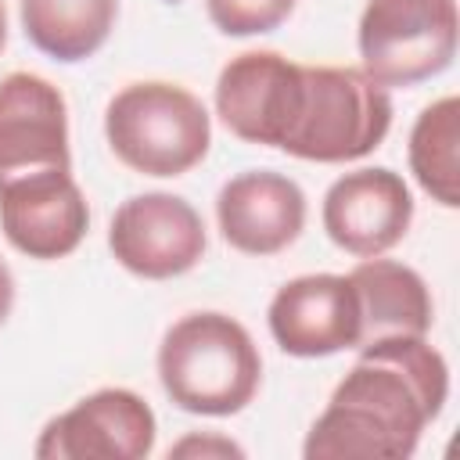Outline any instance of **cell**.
Wrapping results in <instances>:
<instances>
[{
	"instance_id": "obj_2",
	"label": "cell",
	"mask_w": 460,
	"mask_h": 460,
	"mask_svg": "<svg viewBox=\"0 0 460 460\" xmlns=\"http://www.w3.org/2000/svg\"><path fill=\"white\" fill-rule=\"evenodd\" d=\"M165 395L198 417L241 413L262 381V356L252 334L226 313H187L158 345Z\"/></svg>"
},
{
	"instance_id": "obj_20",
	"label": "cell",
	"mask_w": 460,
	"mask_h": 460,
	"mask_svg": "<svg viewBox=\"0 0 460 460\" xmlns=\"http://www.w3.org/2000/svg\"><path fill=\"white\" fill-rule=\"evenodd\" d=\"M7 47V7H4V0H0V50Z\"/></svg>"
},
{
	"instance_id": "obj_5",
	"label": "cell",
	"mask_w": 460,
	"mask_h": 460,
	"mask_svg": "<svg viewBox=\"0 0 460 460\" xmlns=\"http://www.w3.org/2000/svg\"><path fill=\"white\" fill-rule=\"evenodd\" d=\"M356 43L374 83H424L456 58V0H367Z\"/></svg>"
},
{
	"instance_id": "obj_3",
	"label": "cell",
	"mask_w": 460,
	"mask_h": 460,
	"mask_svg": "<svg viewBox=\"0 0 460 460\" xmlns=\"http://www.w3.org/2000/svg\"><path fill=\"white\" fill-rule=\"evenodd\" d=\"M104 137L115 158L140 176H183L212 144L205 104L165 79L122 86L104 111Z\"/></svg>"
},
{
	"instance_id": "obj_19",
	"label": "cell",
	"mask_w": 460,
	"mask_h": 460,
	"mask_svg": "<svg viewBox=\"0 0 460 460\" xmlns=\"http://www.w3.org/2000/svg\"><path fill=\"white\" fill-rule=\"evenodd\" d=\"M11 309H14V273H11L7 262L0 259V327L7 323Z\"/></svg>"
},
{
	"instance_id": "obj_4",
	"label": "cell",
	"mask_w": 460,
	"mask_h": 460,
	"mask_svg": "<svg viewBox=\"0 0 460 460\" xmlns=\"http://www.w3.org/2000/svg\"><path fill=\"white\" fill-rule=\"evenodd\" d=\"M392 129L388 86L363 68L302 65V93L291 133L280 151L305 162H356L370 155Z\"/></svg>"
},
{
	"instance_id": "obj_16",
	"label": "cell",
	"mask_w": 460,
	"mask_h": 460,
	"mask_svg": "<svg viewBox=\"0 0 460 460\" xmlns=\"http://www.w3.org/2000/svg\"><path fill=\"white\" fill-rule=\"evenodd\" d=\"M460 101L453 93L431 101L410 129V172L431 201L456 208L460 205Z\"/></svg>"
},
{
	"instance_id": "obj_11",
	"label": "cell",
	"mask_w": 460,
	"mask_h": 460,
	"mask_svg": "<svg viewBox=\"0 0 460 460\" xmlns=\"http://www.w3.org/2000/svg\"><path fill=\"white\" fill-rule=\"evenodd\" d=\"M320 216L327 237L341 252L374 259L406 237L413 223V194L406 180L385 165L356 169L327 187Z\"/></svg>"
},
{
	"instance_id": "obj_15",
	"label": "cell",
	"mask_w": 460,
	"mask_h": 460,
	"mask_svg": "<svg viewBox=\"0 0 460 460\" xmlns=\"http://www.w3.org/2000/svg\"><path fill=\"white\" fill-rule=\"evenodd\" d=\"M22 29L36 50L54 61L93 58L119 18V0H22Z\"/></svg>"
},
{
	"instance_id": "obj_6",
	"label": "cell",
	"mask_w": 460,
	"mask_h": 460,
	"mask_svg": "<svg viewBox=\"0 0 460 460\" xmlns=\"http://www.w3.org/2000/svg\"><path fill=\"white\" fill-rule=\"evenodd\" d=\"M205 223L198 208L165 190L126 198L108 226V248L122 270L144 280H169L194 270L205 255Z\"/></svg>"
},
{
	"instance_id": "obj_14",
	"label": "cell",
	"mask_w": 460,
	"mask_h": 460,
	"mask_svg": "<svg viewBox=\"0 0 460 460\" xmlns=\"http://www.w3.org/2000/svg\"><path fill=\"white\" fill-rule=\"evenodd\" d=\"M356 298H359V320H363V338H392V334H428L435 320L431 291L424 277L413 266H402L395 259H363L349 273Z\"/></svg>"
},
{
	"instance_id": "obj_1",
	"label": "cell",
	"mask_w": 460,
	"mask_h": 460,
	"mask_svg": "<svg viewBox=\"0 0 460 460\" xmlns=\"http://www.w3.org/2000/svg\"><path fill=\"white\" fill-rule=\"evenodd\" d=\"M449 399L446 356L424 334L359 345V359L313 420L305 460H406Z\"/></svg>"
},
{
	"instance_id": "obj_10",
	"label": "cell",
	"mask_w": 460,
	"mask_h": 460,
	"mask_svg": "<svg viewBox=\"0 0 460 460\" xmlns=\"http://www.w3.org/2000/svg\"><path fill=\"white\" fill-rule=\"evenodd\" d=\"M0 230L29 259L72 255L90 230V205L72 169H47L0 183Z\"/></svg>"
},
{
	"instance_id": "obj_13",
	"label": "cell",
	"mask_w": 460,
	"mask_h": 460,
	"mask_svg": "<svg viewBox=\"0 0 460 460\" xmlns=\"http://www.w3.org/2000/svg\"><path fill=\"white\" fill-rule=\"evenodd\" d=\"M219 234L244 255H277L298 241L305 226L302 187L273 169H248L226 180L216 194Z\"/></svg>"
},
{
	"instance_id": "obj_9",
	"label": "cell",
	"mask_w": 460,
	"mask_h": 460,
	"mask_svg": "<svg viewBox=\"0 0 460 460\" xmlns=\"http://www.w3.org/2000/svg\"><path fill=\"white\" fill-rule=\"evenodd\" d=\"M273 341L298 359H320L359 349V298L341 273H305L277 288L266 313Z\"/></svg>"
},
{
	"instance_id": "obj_18",
	"label": "cell",
	"mask_w": 460,
	"mask_h": 460,
	"mask_svg": "<svg viewBox=\"0 0 460 460\" xmlns=\"http://www.w3.org/2000/svg\"><path fill=\"white\" fill-rule=\"evenodd\" d=\"M169 456H201V460H208V456H244V449L237 446V442H230V438H223V435H187V438H180L176 446H169Z\"/></svg>"
},
{
	"instance_id": "obj_7",
	"label": "cell",
	"mask_w": 460,
	"mask_h": 460,
	"mask_svg": "<svg viewBox=\"0 0 460 460\" xmlns=\"http://www.w3.org/2000/svg\"><path fill=\"white\" fill-rule=\"evenodd\" d=\"M155 410L129 388H97L43 424L40 460H144L155 449Z\"/></svg>"
},
{
	"instance_id": "obj_17",
	"label": "cell",
	"mask_w": 460,
	"mask_h": 460,
	"mask_svg": "<svg viewBox=\"0 0 460 460\" xmlns=\"http://www.w3.org/2000/svg\"><path fill=\"white\" fill-rule=\"evenodd\" d=\"M295 4L298 0H205V11L223 36H259L288 22Z\"/></svg>"
},
{
	"instance_id": "obj_12",
	"label": "cell",
	"mask_w": 460,
	"mask_h": 460,
	"mask_svg": "<svg viewBox=\"0 0 460 460\" xmlns=\"http://www.w3.org/2000/svg\"><path fill=\"white\" fill-rule=\"evenodd\" d=\"M47 169H72L65 97L36 72H11L0 79V183Z\"/></svg>"
},
{
	"instance_id": "obj_8",
	"label": "cell",
	"mask_w": 460,
	"mask_h": 460,
	"mask_svg": "<svg viewBox=\"0 0 460 460\" xmlns=\"http://www.w3.org/2000/svg\"><path fill=\"white\" fill-rule=\"evenodd\" d=\"M302 93V65L277 50H244L216 79V115L244 144L284 147Z\"/></svg>"
}]
</instances>
